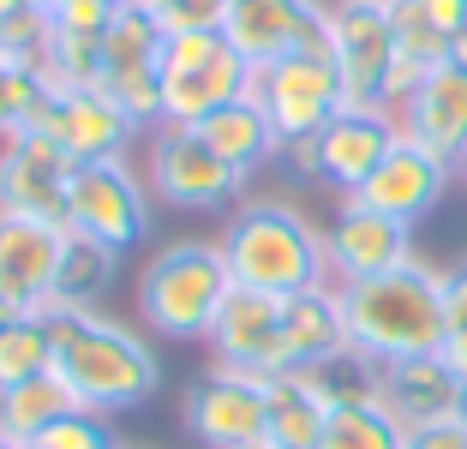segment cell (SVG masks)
I'll return each mask as SVG.
<instances>
[{
  "label": "cell",
  "instance_id": "38",
  "mask_svg": "<svg viewBox=\"0 0 467 449\" xmlns=\"http://www.w3.org/2000/svg\"><path fill=\"white\" fill-rule=\"evenodd\" d=\"M30 6H42V0H0V25H13V18H25Z\"/></svg>",
  "mask_w": 467,
  "mask_h": 449
},
{
  "label": "cell",
  "instance_id": "15",
  "mask_svg": "<svg viewBox=\"0 0 467 449\" xmlns=\"http://www.w3.org/2000/svg\"><path fill=\"white\" fill-rule=\"evenodd\" d=\"M210 354L228 371H252V378H282L288 371V348H282V299L258 294V287H234L222 299L216 324H210Z\"/></svg>",
  "mask_w": 467,
  "mask_h": 449
},
{
  "label": "cell",
  "instance_id": "44",
  "mask_svg": "<svg viewBox=\"0 0 467 449\" xmlns=\"http://www.w3.org/2000/svg\"><path fill=\"white\" fill-rule=\"evenodd\" d=\"M455 174H462V180H467V162H462V168H455Z\"/></svg>",
  "mask_w": 467,
  "mask_h": 449
},
{
  "label": "cell",
  "instance_id": "27",
  "mask_svg": "<svg viewBox=\"0 0 467 449\" xmlns=\"http://www.w3.org/2000/svg\"><path fill=\"white\" fill-rule=\"evenodd\" d=\"M401 425L384 413V402H336L330 420H324V437L317 449H401Z\"/></svg>",
  "mask_w": 467,
  "mask_h": 449
},
{
  "label": "cell",
  "instance_id": "35",
  "mask_svg": "<svg viewBox=\"0 0 467 449\" xmlns=\"http://www.w3.org/2000/svg\"><path fill=\"white\" fill-rule=\"evenodd\" d=\"M420 13H426L431 25H438L443 37H450V42L467 30V0H420Z\"/></svg>",
  "mask_w": 467,
  "mask_h": 449
},
{
  "label": "cell",
  "instance_id": "17",
  "mask_svg": "<svg viewBox=\"0 0 467 449\" xmlns=\"http://www.w3.org/2000/svg\"><path fill=\"white\" fill-rule=\"evenodd\" d=\"M450 180H455V168L443 162V156L420 150L413 138H401V144L384 156V168H378V174L354 192V204H366V210H378V216L413 228V222H426L431 210L443 204Z\"/></svg>",
  "mask_w": 467,
  "mask_h": 449
},
{
  "label": "cell",
  "instance_id": "5",
  "mask_svg": "<svg viewBox=\"0 0 467 449\" xmlns=\"http://www.w3.org/2000/svg\"><path fill=\"white\" fill-rule=\"evenodd\" d=\"M252 67L228 48L222 30H180L162 42V120L156 126H198L204 114L240 102Z\"/></svg>",
  "mask_w": 467,
  "mask_h": 449
},
{
  "label": "cell",
  "instance_id": "33",
  "mask_svg": "<svg viewBox=\"0 0 467 449\" xmlns=\"http://www.w3.org/2000/svg\"><path fill=\"white\" fill-rule=\"evenodd\" d=\"M144 13L180 37V30H222V13H228V0H144Z\"/></svg>",
  "mask_w": 467,
  "mask_h": 449
},
{
  "label": "cell",
  "instance_id": "2",
  "mask_svg": "<svg viewBox=\"0 0 467 449\" xmlns=\"http://www.w3.org/2000/svg\"><path fill=\"white\" fill-rule=\"evenodd\" d=\"M348 348L371 366H396L443 348V270L408 258L401 270L342 287Z\"/></svg>",
  "mask_w": 467,
  "mask_h": 449
},
{
  "label": "cell",
  "instance_id": "41",
  "mask_svg": "<svg viewBox=\"0 0 467 449\" xmlns=\"http://www.w3.org/2000/svg\"><path fill=\"white\" fill-rule=\"evenodd\" d=\"M366 6H396V0H366Z\"/></svg>",
  "mask_w": 467,
  "mask_h": 449
},
{
  "label": "cell",
  "instance_id": "10",
  "mask_svg": "<svg viewBox=\"0 0 467 449\" xmlns=\"http://www.w3.org/2000/svg\"><path fill=\"white\" fill-rule=\"evenodd\" d=\"M222 37L246 67H270L282 55H330V0H228Z\"/></svg>",
  "mask_w": 467,
  "mask_h": 449
},
{
  "label": "cell",
  "instance_id": "23",
  "mask_svg": "<svg viewBox=\"0 0 467 449\" xmlns=\"http://www.w3.org/2000/svg\"><path fill=\"white\" fill-rule=\"evenodd\" d=\"M192 132L204 138V144L216 150V156H222V162H228L240 180H252L258 168H270L275 156H282V138H275L270 114H264L252 96H240V102H228V109L204 114Z\"/></svg>",
  "mask_w": 467,
  "mask_h": 449
},
{
  "label": "cell",
  "instance_id": "19",
  "mask_svg": "<svg viewBox=\"0 0 467 449\" xmlns=\"http://www.w3.org/2000/svg\"><path fill=\"white\" fill-rule=\"evenodd\" d=\"M396 144H401L396 114H384V109H342L324 132H317V180L336 186L342 198H354V192L384 168V156Z\"/></svg>",
  "mask_w": 467,
  "mask_h": 449
},
{
  "label": "cell",
  "instance_id": "39",
  "mask_svg": "<svg viewBox=\"0 0 467 449\" xmlns=\"http://www.w3.org/2000/svg\"><path fill=\"white\" fill-rule=\"evenodd\" d=\"M450 60H455V67H467V30H462V37L450 42Z\"/></svg>",
  "mask_w": 467,
  "mask_h": 449
},
{
  "label": "cell",
  "instance_id": "28",
  "mask_svg": "<svg viewBox=\"0 0 467 449\" xmlns=\"http://www.w3.org/2000/svg\"><path fill=\"white\" fill-rule=\"evenodd\" d=\"M42 371H55V329L36 312V318H18V324L0 329V390L42 378Z\"/></svg>",
  "mask_w": 467,
  "mask_h": 449
},
{
  "label": "cell",
  "instance_id": "31",
  "mask_svg": "<svg viewBox=\"0 0 467 449\" xmlns=\"http://www.w3.org/2000/svg\"><path fill=\"white\" fill-rule=\"evenodd\" d=\"M42 96H48V90H42L36 72L13 67V60H0V138H6V132H25V126L36 120Z\"/></svg>",
  "mask_w": 467,
  "mask_h": 449
},
{
  "label": "cell",
  "instance_id": "30",
  "mask_svg": "<svg viewBox=\"0 0 467 449\" xmlns=\"http://www.w3.org/2000/svg\"><path fill=\"white\" fill-rule=\"evenodd\" d=\"M55 37H78V42H102L109 25L120 18V0H42Z\"/></svg>",
  "mask_w": 467,
  "mask_h": 449
},
{
  "label": "cell",
  "instance_id": "21",
  "mask_svg": "<svg viewBox=\"0 0 467 449\" xmlns=\"http://www.w3.org/2000/svg\"><path fill=\"white\" fill-rule=\"evenodd\" d=\"M378 402L401 432H420V425L455 420V402H462V378L443 366V354H420V360H396V366H378Z\"/></svg>",
  "mask_w": 467,
  "mask_h": 449
},
{
  "label": "cell",
  "instance_id": "25",
  "mask_svg": "<svg viewBox=\"0 0 467 449\" xmlns=\"http://www.w3.org/2000/svg\"><path fill=\"white\" fill-rule=\"evenodd\" d=\"M72 408H78V402H72V390L55 378V371L25 378V383H6V390H0V437L18 444V449H30L60 413H72Z\"/></svg>",
  "mask_w": 467,
  "mask_h": 449
},
{
  "label": "cell",
  "instance_id": "22",
  "mask_svg": "<svg viewBox=\"0 0 467 449\" xmlns=\"http://www.w3.org/2000/svg\"><path fill=\"white\" fill-rule=\"evenodd\" d=\"M282 348H288V371L324 366V360L348 354V318H342V287H306V294L282 299Z\"/></svg>",
  "mask_w": 467,
  "mask_h": 449
},
{
  "label": "cell",
  "instance_id": "3",
  "mask_svg": "<svg viewBox=\"0 0 467 449\" xmlns=\"http://www.w3.org/2000/svg\"><path fill=\"white\" fill-rule=\"evenodd\" d=\"M216 245H222L234 287H258V294H275V299H294L306 287H330L324 228H312L294 204L252 198V204H240L228 216Z\"/></svg>",
  "mask_w": 467,
  "mask_h": 449
},
{
  "label": "cell",
  "instance_id": "34",
  "mask_svg": "<svg viewBox=\"0 0 467 449\" xmlns=\"http://www.w3.org/2000/svg\"><path fill=\"white\" fill-rule=\"evenodd\" d=\"M401 449H467V425H462V420L420 425V432H408V437H401Z\"/></svg>",
  "mask_w": 467,
  "mask_h": 449
},
{
  "label": "cell",
  "instance_id": "16",
  "mask_svg": "<svg viewBox=\"0 0 467 449\" xmlns=\"http://www.w3.org/2000/svg\"><path fill=\"white\" fill-rule=\"evenodd\" d=\"M324 258H330V282L348 287V282H371V276H389L413 258V228L378 216V210L342 198L336 222L324 228Z\"/></svg>",
  "mask_w": 467,
  "mask_h": 449
},
{
  "label": "cell",
  "instance_id": "8",
  "mask_svg": "<svg viewBox=\"0 0 467 449\" xmlns=\"http://www.w3.org/2000/svg\"><path fill=\"white\" fill-rule=\"evenodd\" d=\"M67 228L84 240L126 252L150 234V180H138L120 162H78L67 180Z\"/></svg>",
  "mask_w": 467,
  "mask_h": 449
},
{
  "label": "cell",
  "instance_id": "20",
  "mask_svg": "<svg viewBox=\"0 0 467 449\" xmlns=\"http://www.w3.org/2000/svg\"><path fill=\"white\" fill-rule=\"evenodd\" d=\"M67 245H72L67 222L6 216L0 210V287H13L36 312H48V294H55V276L67 264Z\"/></svg>",
  "mask_w": 467,
  "mask_h": 449
},
{
  "label": "cell",
  "instance_id": "11",
  "mask_svg": "<svg viewBox=\"0 0 467 449\" xmlns=\"http://www.w3.org/2000/svg\"><path fill=\"white\" fill-rule=\"evenodd\" d=\"M180 420L204 449H252L270 432V378L252 371H204L180 402Z\"/></svg>",
  "mask_w": 467,
  "mask_h": 449
},
{
  "label": "cell",
  "instance_id": "18",
  "mask_svg": "<svg viewBox=\"0 0 467 449\" xmlns=\"http://www.w3.org/2000/svg\"><path fill=\"white\" fill-rule=\"evenodd\" d=\"M401 138H413L420 150L443 156L450 168L467 162V67L438 60L426 78L413 84V96L396 109Z\"/></svg>",
  "mask_w": 467,
  "mask_h": 449
},
{
  "label": "cell",
  "instance_id": "42",
  "mask_svg": "<svg viewBox=\"0 0 467 449\" xmlns=\"http://www.w3.org/2000/svg\"><path fill=\"white\" fill-rule=\"evenodd\" d=\"M120 6H144V0H120Z\"/></svg>",
  "mask_w": 467,
  "mask_h": 449
},
{
  "label": "cell",
  "instance_id": "32",
  "mask_svg": "<svg viewBox=\"0 0 467 449\" xmlns=\"http://www.w3.org/2000/svg\"><path fill=\"white\" fill-rule=\"evenodd\" d=\"M30 449H120V444H114V432H109V420H102V413L72 408V413H60V420L48 425V432H42Z\"/></svg>",
  "mask_w": 467,
  "mask_h": 449
},
{
  "label": "cell",
  "instance_id": "9",
  "mask_svg": "<svg viewBox=\"0 0 467 449\" xmlns=\"http://www.w3.org/2000/svg\"><path fill=\"white\" fill-rule=\"evenodd\" d=\"M330 60H336V78H342V109L389 114V72H396L389 6L330 0Z\"/></svg>",
  "mask_w": 467,
  "mask_h": 449
},
{
  "label": "cell",
  "instance_id": "29",
  "mask_svg": "<svg viewBox=\"0 0 467 449\" xmlns=\"http://www.w3.org/2000/svg\"><path fill=\"white\" fill-rule=\"evenodd\" d=\"M443 366L467 383V264L443 270Z\"/></svg>",
  "mask_w": 467,
  "mask_h": 449
},
{
  "label": "cell",
  "instance_id": "1",
  "mask_svg": "<svg viewBox=\"0 0 467 449\" xmlns=\"http://www.w3.org/2000/svg\"><path fill=\"white\" fill-rule=\"evenodd\" d=\"M55 329V378L72 390V402L102 420L144 408L162 383V360L138 329L102 312H42Z\"/></svg>",
  "mask_w": 467,
  "mask_h": 449
},
{
  "label": "cell",
  "instance_id": "37",
  "mask_svg": "<svg viewBox=\"0 0 467 449\" xmlns=\"http://www.w3.org/2000/svg\"><path fill=\"white\" fill-rule=\"evenodd\" d=\"M18 318H36V306H30V299H18L13 287H0V329L18 324Z\"/></svg>",
  "mask_w": 467,
  "mask_h": 449
},
{
  "label": "cell",
  "instance_id": "26",
  "mask_svg": "<svg viewBox=\"0 0 467 449\" xmlns=\"http://www.w3.org/2000/svg\"><path fill=\"white\" fill-rule=\"evenodd\" d=\"M114 270H120V252H109V245H97V240H84V234H72L67 264H60L55 294H48V312H97V299L109 294Z\"/></svg>",
  "mask_w": 467,
  "mask_h": 449
},
{
  "label": "cell",
  "instance_id": "14",
  "mask_svg": "<svg viewBox=\"0 0 467 449\" xmlns=\"http://www.w3.org/2000/svg\"><path fill=\"white\" fill-rule=\"evenodd\" d=\"M30 126L55 138L72 162H120L126 144L138 138V126L114 109L97 84H78V90H48Z\"/></svg>",
  "mask_w": 467,
  "mask_h": 449
},
{
  "label": "cell",
  "instance_id": "7",
  "mask_svg": "<svg viewBox=\"0 0 467 449\" xmlns=\"http://www.w3.org/2000/svg\"><path fill=\"white\" fill-rule=\"evenodd\" d=\"M246 96L270 114L275 138L282 144H300V138H317L324 126L342 114V78H336V60L330 55H282L270 67H252Z\"/></svg>",
  "mask_w": 467,
  "mask_h": 449
},
{
  "label": "cell",
  "instance_id": "46",
  "mask_svg": "<svg viewBox=\"0 0 467 449\" xmlns=\"http://www.w3.org/2000/svg\"><path fill=\"white\" fill-rule=\"evenodd\" d=\"M120 449H132V444H120Z\"/></svg>",
  "mask_w": 467,
  "mask_h": 449
},
{
  "label": "cell",
  "instance_id": "36",
  "mask_svg": "<svg viewBox=\"0 0 467 449\" xmlns=\"http://www.w3.org/2000/svg\"><path fill=\"white\" fill-rule=\"evenodd\" d=\"M275 162H288L300 180H317V138H300V144H282Z\"/></svg>",
  "mask_w": 467,
  "mask_h": 449
},
{
  "label": "cell",
  "instance_id": "4",
  "mask_svg": "<svg viewBox=\"0 0 467 449\" xmlns=\"http://www.w3.org/2000/svg\"><path fill=\"white\" fill-rule=\"evenodd\" d=\"M228 294L234 276L216 240H174L138 270V318L150 336L168 341H210V324Z\"/></svg>",
  "mask_w": 467,
  "mask_h": 449
},
{
  "label": "cell",
  "instance_id": "45",
  "mask_svg": "<svg viewBox=\"0 0 467 449\" xmlns=\"http://www.w3.org/2000/svg\"><path fill=\"white\" fill-rule=\"evenodd\" d=\"M252 449H275V444H252Z\"/></svg>",
  "mask_w": 467,
  "mask_h": 449
},
{
  "label": "cell",
  "instance_id": "43",
  "mask_svg": "<svg viewBox=\"0 0 467 449\" xmlns=\"http://www.w3.org/2000/svg\"><path fill=\"white\" fill-rule=\"evenodd\" d=\"M0 449H18V444H6V437H0Z\"/></svg>",
  "mask_w": 467,
  "mask_h": 449
},
{
  "label": "cell",
  "instance_id": "6",
  "mask_svg": "<svg viewBox=\"0 0 467 449\" xmlns=\"http://www.w3.org/2000/svg\"><path fill=\"white\" fill-rule=\"evenodd\" d=\"M162 42H168V30L144 6H120L109 37L97 42V90L138 132L162 120Z\"/></svg>",
  "mask_w": 467,
  "mask_h": 449
},
{
  "label": "cell",
  "instance_id": "40",
  "mask_svg": "<svg viewBox=\"0 0 467 449\" xmlns=\"http://www.w3.org/2000/svg\"><path fill=\"white\" fill-rule=\"evenodd\" d=\"M455 420L467 425V383H462V402H455Z\"/></svg>",
  "mask_w": 467,
  "mask_h": 449
},
{
  "label": "cell",
  "instance_id": "13",
  "mask_svg": "<svg viewBox=\"0 0 467 449\" xmlns=\"http://www.w3.org/2000/svg\"><path fill=\"white\" fill-rule=\"evenodd\" d=\"M72 156L48 132L25 126V132L0 138V210L6 216H42V222H67V180Z\"/></svg>",
  "mask_w": 467,
  "mask_h": 449
},
{
  "label": "cell",
  "instance_id": "12",
  "mask_svg": "<svg viewBox=\"0 0 467 449\" xmlns=\"http://www.w3.org/2000/svg\"><path fill=\"white\" fill-rule=\"evenodd\" d=\"M150 192L174 210H228L246 180L222 162L192 126H156L150 144Z\"/></svg>",
  "mask_w": 467,
  "mask_h": 449
},
{
  "label": "cell",
  "instance_id": "24",
  "mask_svg": "<svg viewBox=\"0 0 467 449\" xmlns=\"http://www.w3.org/2000/svg\"><path fill=\"white\" fill-rule=\"evenodd\" d=\"M330 408L336 402L324 395V383H317L312 366L282 371V378H270V432H264V444H275V449H317Z\"/></svg>",
  "mask_w": 467,
  "mask_h": 449
}]
</instances>
